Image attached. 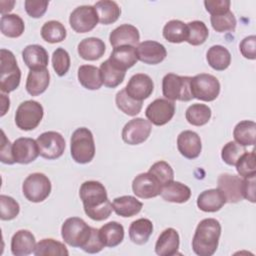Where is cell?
I'll return each mask as SVG.
<instances>
[{
    "label": "cell",
    "mask_w": 256,
    "mask_h": 256,
    "mask_svg": "<svg viewBox=\"0 0 256 256\" xmlns=\"http://www.w3.org/2000/svg\"><path fill=\"white\" fill-rule=\"evenodd\" d=\"M112 207L117 215L127 218L138 214L141 211L143 204L135 197L125 195L115 198L113 200Z\"/></svg>",
    "instance_id": "cell-30"
},
{
    "label": "cell",
    "mask_w": 256,
    "mask_h": 256,
    "mask_svg": "<svg viewBox=\"0 0 256 256\" xmlns=\"http://www.w3.org/2000/svg\"><path fill=\"white\" fill-rule=\"evenodd\" d=\"M99 236L105 247H116L124 239V227L116 221L108 222L99 229Z\"/></svg>",
    "instance_id": "cell-29"
},
{
    "label": "cell",
    "mask_w": 256,
    "mask_h": 256,
    "mask_svg": "<svg viewBox=\"0 0 256 256\" xmlns=\"http://www.w3.org/2000/svg\"><path fill=\"white\" fill-rule=\"evenodd\" d=\"M239 49L243 57L254 60L256 58V37L250 35L245 37L239 44Z\"/></svg>",
    "instance_id": "cell-51"
},
{
    "label": "cell",
    "mask_w": 256,
    "mask_h": 256,
    "mask_svg": "<svg viewBox=\"0 0 256 256\" xmlns=\"http://www.w3.org/2000/svg\"><path fill=\"white\" fill-rule=\"evenodd\" d=\"M177 148L180 154L185 158H197L202 150L200 136L191 130L182 131L177 137Z\"/></svg>",
    "instance_id": "cell-19"
},
{
    "label": "cell",
    "mask_w": 256,
    "mask_h": 256,
    "mask_svg": "<svg viewBox=\"0 0 256 256\" xmlns=\"http://www.w3.org/2000/svg\"><path fill=\"white\" fill-rule=\"evenodd\" d=\"M0 160L5 164H14L15 161L12 155V144L6 137L3 130H1V145H0Z\"/></svg>",
    "instance_id": "cell-54"
},
{
    "label": "cell",
    "mask_w": 256,
    "mask_h": 256,
    "mask_svg": "<svg viewBox=\"0 0 256 256\" xmlns=\"http://www.w3.org/2000/svg\"><path fill=\"white\" fill-rule=\"evenodd\" d=\"M140 34L138 29L131 24H123L115 28L109 35L110 44L115 48L123 45L135 46L138 44Z\"/></svg>",
    "instance_id": "cell-21"
},
{
    "label": "cell",
    "mask_w": 256,
    "mask_h": 256,
    "mask_svg": "<svg viewBox=\"0 0 256 256\" xmlns=\"http://www.w3.org/2000/svg\"><path fill=\"white\" fill-rule=\"evenodd\" d=\"M231 2L229 0H206L204 5L206 11L211 15H219L230 10Z\"/></svg>",
    "instance_id": "cell-53"
},
{
    "label": "cell",
    "mask_w": 256,
    "mask_h": 256,
    "mask_svg": "<svg viewBox=\"0 0 256 256\" xmlns=\"http://www.w3.org/2000/svg\"><path fill=\"white\" fill-rule=\"evenodd\" d=\"M233 136L235 142L239 145L253 146L255 144L256 138V124L254 121L243 120L237 123L233 130Z\"/></svg>",
    "instance_id": "cell-36"
},
{
    "label": "cell",
    "mask_w": 256,
    "mask_h": 256,
    "mask_svg": "<svg viewBox=\"0 0 256 256\" xmlns=\"http://www.w3.org/2000/svg\"><path fill=\"white\" fill-rule=\"evenodd\" d=\"M187 40L190 45L198 46L203 44L209 35V30L203 21L194 20L187 23Z\"/></svg>",
    "instance_id": "cell-43"
},
{
    "label": "cell",
    "mask_w": 256,
    "mask_h": 256,
    "mask_svg": "<svg viewBox=\"0 0 256 256\" xmlns=\"http://www.w3.org/2000/svg\"><path fill=\"white\" fill-rule=\"evenodd\" d=\"M152 127L148 120L144 118H134L127 122L122 129V139L129 145L143 143L150 136Z\"/></svg>",
    "instance_id": "cell-13"
},
{
    "label": "cell",
    "mask_w": 256,
    "mask_h": 256,
    "mask_svg": "<svg viewBox=\"0 0 256 256\" xmlns=\"http://www.w3.org/2000/svg\"><path fill=\"white\" fill-rule=\"evenodd\" d=\"M152 232V222L147 218H139L130 224L129 238L133 243L137 245H143L147 243Z\"/></svg>",
    "instance_id": "cell-31"
},
{
    "label": "cell",
    "mask_w": 256,
    "mask_h": 256,
    "mask_svg": "<svg viewBox=\"0 0 256 256\" xmlns=\"http://www.w3.org/2000/svg\"><path fill=\"white\" fill-rule=\"evenodd\" d=\"M210 21L213 29L217 32L234 31L237 24L236 18L230 10L223 14L211 15Z\"/></svg>",
    "instance_id": "cell-44"
},
{
    "label": "cell",
    "mask_w": 256,
    "mask_h": 256,
    "mask_svg": "<svg viewBox=\"0 0 256 256\" xmlns=\"http://www.w3.org/2000/svg\"><path fill=\"white\" fill-rule=\"evenodd\" d=\"M160 195L167 202L184 203L190 199L191 190L181 182L171 181L162 186Z\"/></svg>",
    "instance_id": "cell-28"
},
{
    "label": "cell",
    "mask_w": 256,
    "mask_h": 256,
    "mask_svg": "<svg viewBox=\"0 0 256 256\" xmlns=\"http://www.w3.org/2000/svg\"><path fill=\"white\" fill-rule=\"evenodd\" d=\"M77 77L79 83L88 90H98L103 85L100 70L93 65H81Z\"/></svg>",
    "instance_id": "cell-33"
},
{
    "label": "cell",
    "mask_w": 256,
    "mask_h": 256,
    "mask_svg": "<svg viewBox=\"0 0 256 256\" xmlns=\"http://www.w3.org/2000/svg\"><path fill=\"white\" fill-rule=\"evenodd\" d=\"M35 237L29 230H18L11 239V252L15 256H26L34 252Z\"/></svg>",
    "instance_id": "cell-23"
},
{
    "label": "cell",
    "mask_w": 256,
    "mask_h": 256,
    "mask_svg": "<svg viewBox=\"0 0 256 256\" xmlns=\"http://www.w3.org/2000/svg\"><path fill=\"white\" fill-rule=\"evenodd\" d=\"M245 152H246L245 147L239 145L235 141H230L227 144H225L224 147L222 148L221 158L226 164L230 166H234L238 161V159L240 158V156Z\"/></svg>",
    "instance_id": "cell-48"
},
{
    "label": "cell",
    "mask_w": 256,
    "mask_h": 256,
    "mask_svg": "<svg viewBox=\"0 0 256 256\" xmlns=\"http://www.w3.org/2000/svg\"><path fill=\"white\" fill-rule=\"evenodd\" d=\"M33 253L36 256H49V255L67 256L69 255V252L66 246L63 243L52 238H46V239L40 240L36 244Z\"/></svg>",
    "instance_id": "cell-38"
},
{
    "label": "cell",
    "mask_w": 256,
    "mask_h": 256,
    "mask_svg": "<svg viewBox=\"0 0 256 256\" xmlns=\"http://www.w3.org/2000/svg\"><path fill=\"white\" fill-rule=\"evenodd\" d=\"M52 66L56 74L60 77L64 76L70 68L69 53L62 47L57 48L52 54Z\"/></svg>",
    "instance_id": "cell-47"
},
{
    "label": "cell",
    "mask_w": 256,
    "mask_h": 256,
    "mask_svg": "<svg viewBox=\"0 0 256 256\" xmlns=\"http://www.w3.org/2000/svg\"><path fill=\"white\" fill-rule=\"evenodd\" d=\"M148 172L152 174L162 186L173 181L174 179L173 169L166 161H158L154 163Z\"/></svg>",
    "instance_id": "cell-46"
},
{
    "label": "cell",
    "mask_w": 256,
    "mask_h": 256,
    "mask_svg": "<svg viewBox=\"0 0 256 256\" xmlns=\"http://www.w3.org/2000/svg\"><path fill=\"white\" fill-rule=\"evenodd\" d=\"M70 153L73 160L79 164L92 161L95 156V143L92 132L86 127L76 129L70 140Z\"/></svg>",
    "instance_id": "cell-3"
},
{
    "label": "cell",
    "mask_w": 256,
    "mask_h": 256,
    "mask_svg": "<svg viewBox=\"0 0 256 256\" xmlns=\"http://www.w3.org/2000/svg\"><path fill=\"white\" fill-rule=\"evenodd\" d=\"M115 66L121 70L126 71L136 64L138 61L136 48L130 45H123L115 47L108 58Z\"/></svg>",
    "instance_id": "cell-27"
},
{
    "label": "cell",
    "mask_w": 256,
    "mask_h": 256,
    "mask_svg": "<svg viewBox=\"0 0 256 256\" xmlns=\"http://www.w3.org/2000/svg\"><path fill=\"white\" fill-rule=\"evenodd\" d=\"M125 90L131 98L142 102L152 94L154 90V83L149 75L137 73L130 78Z\"/></svg>",
    "instance_id": "cell-16"
},
{
    "label": "cell",
    "mask_w": 256,
    "mask_h": 256,
    "mask_svg": "<svg viewBox=\"0 0 256 256\" xmlns=\"http://www.w3.org/2000/svg\"><path fill=\"white\" fill-rule=\"evenodd\" d=\"M12 155L15 163L28 164L33 162L40 155L37 141L27 137L16 139L12 144Z\"/></svg>",
    "instance_id": "cell-14"
},
{
    "label": "cell",
    "mask_w": 256,
    "mask_h": 256,
    "mask_svg": "<svg viewBox=\"0 0 256 256\" xmlns=\"http://www.w3.org/2000/svg\"><path fill=\"white\" fill-rule=\"evenodd\" d=\"M255 179L256 175L243 178V198L249 200L250 202H255Z\"/></svg>",
    "instance_id": "cell-55"
},
{
    "label": "cell",
    "mask_w": 256,
    "mask_h": 256,
    "mask_svg": "<svg viewBox=\"0 0 256 256\" xmlns=\"http://www.w3.org/2000/svg\"><path fill=\"white\" fill-rule=\"evenodd\" d=\"M98 20L101 24L109 25L116 22L121 14V9L115 1L101 0L94 4Z\"/></svg>",
    "instance_id": "cell-35"
},
{
    "label": "cell",
    "mask_w": 256,
    "mask_h": 256,
    "mask_svg": "<svg viewBox=\"0 0 256 256\" xmlns=\"http://www.w3.org/2000/svg\"><path fill=\"white\" fill-rule=\"evenodd\" d=\"M190 89L193 98L210 102L218 97L220 93V83L215 76L201 73L191 77Z\"/></svg>",
    "instance_id": "cell-7"
},
{
    "label": "cell",
    "mask_w": 256,
    "mask_h": 256,
    "mask_svg": "<svg viewBox=\"0 0 256 256\" xmlns=\"http://www.w3.org/2000/svg\"><path fill=\"white\" fill-rule=\"evenodd\" d=\"M25 198L33 203L44 201L51 192V182L43 173H32L26 177L22 185Z\"/></svg>",
    "instance_id": "cell-9"
},
{
    "label": "cell",
    "mask_w": 256,
    "mask_h": 256,
    "mask_svg": "<svg viewBox=\"0 0 256 256\" xmlns=\"http://www.w3.org/2000/svg\"><path fill=\"white\" fill-rule=\"evenodd\" d=\"M36 141L40 156L48 160H54L61 157L66 147L64 137L56 131L44 132L38 136Z\"/></svg>",
    "instance_id": "cell-10"
},
{
    "label": "cell",
    "mask_w": 256,
    "mask_h": 256,
    "mask_svg": "<svg viewBox=\"0 0 256 256\" xmlns=\"http://www.w3.org/2000/svg\"><path fill=\"white\" fill-rule=\"evenodd\" d=\"M162 185L149 172L137 175L132 182L133 193L142 199L154 198L160 195Z\"/></svg>",
    "instance_id": "cell-15"
},
{
    "label": "cell",
    "mask_w": 256,
    "mask_h": 256,
    "mask_svg": "<svg viewBox=\"0 0 256 256\" xmlns=\"http://www.w3.org/2000/svg\"><path fill=\"white\" fill-rule=\"evenodd\" d=\"M99 22L94 6L82 5L75 8L69 17L71 28L77 33H86L93 30Z\"/></svg>",
    "instance_id": "cell-11"
},
{
    "label": "cell",
    "mask_w": 256,
    "mask_h": 256,
    "mask_svg": "<svg viewBox=\"0 0 256 256\" xmlns=\"http://www.w3.org/2000/svg\"><path fill=\"white\" fill-rule=\"evenodd\" d=\"M206 59L211 68L216 71H224L231 63V54L224 46L213 45L208 49Z\"/></svg>",
    "instance_id": "cell-32"
},
{
    "label": "cell",
    "mask_w": 256,
    "mask_h": 256,
    "mask_svg": "<svg viewBox=\"0 0 256 256\" xmlns=\"http://www.w3.org/2000/svg\"><path fill=\"white\" fill-rule=\"evenodd\" d=\"M92 232L90 227L79 217H70L64 221L61 227V236L65 243L72 247L83 248Z\"/></svg>",
    "instance_id": "cell-6"
},
{
    "label": "cell",
    "mask_w": 256,
    "mask_h": 256,
    "mask_svg": "<svg viewBox=\"0 0 256 256\" xmlns=\"http://www.w3.org/2000/svg\"><path fill=\"white\" fill-rule=\"evenodd\" d=\"M221 235L220 222L214 218L201 220L195 230L192 239V249L198 256L213 255L219 243Z\"/></svg>",
    "instance_id": "cell-2"
},
{
    "label": "cell",
    "mask_w": 256,
    "mask_h": 256,
    "mask_svg": "<svg viewBox=\"0 0 256 256\" xmlns=\"http://www.w3.org/2000/svg\"><path fill=\"white\" fill-rule=\"evenodd\" d=\"M0 29L3 35L9 38L20 37L25 29L24 21L17 14H5L1 16Z\"/></svg>",
    "instance_id": "cell-37"
},
{
    "label": "cell",
    "mask_w": 256,
    "mask_h": 256,
    "mask_svg": "<svg viewBox=\"0 0 256 256\" xmlns=\"http://www.w3.org/2000/svg\"><path fill=\"white\" fill-rule=\"evenodd\" d=\"M104 247L105 246H104V244L101 241L100 236H99V230L92 227L91 235H90L88 241L86 242V244L83 246L82 250L87 252V253L94 254V253L100 252Z\"/></svg>",
    "instance_id": "cell-52"
},
{
    "label": "cell",
    "mask_w": 256,
    "mask_h": 256,
    "mask_svg": "<svg viewBox=\"0 0 256 256\" xmlns=\"http://www.w3.org/2000/svg\"><path fill=\"white\" fill-rule=\"evenodd\" d=\"M1 116H4L7 112V110L9 109V106H10V100L9 98L4 95L3 93H1Z\"/></svg>",
    "instance_id": "cell-56"
},
{
    "label": "cell",
    "mask_w": 256,
    "mask_h": 256,
    "mask_svg": "<svg viewBox=\"0 0 256 256\" xmlns=\"http://www.w3.org/2000/svg\"><path fill=\"white\" fill-rule=\"evenodd\" d=\"M44 110L42 105L35 100L22 102L15 113L16 126L24 131L35 129L43 118Z\"/></svg>",
    "instance_id": "cell-8"
},
{
    "label": "cell",
    "mask_w": 256,
    "mask_h": 256,
    "mask_svg": "<svg viewBox=\"0 0 256 256\" xmlns=\"http://www.w3.org/2000/svg\"><path fill=\"white\" fill-rule=\"evenodd\" d=\"M0 205H1V220H12L17 217L20 211L19 203L12 197L7 195L0 196Z\"/></svg>",
    "instance_id": "cell-49"
},
{
    "label": "cell",
    "mask_w": 256,
    "mask_h": 256,
    "mask_svg": "<svg viewBox=\"0 0 256 256\" xmlns=\"http://www.w3.org/2000/svg\"><path fill=\"white\" fill-rule=\"evenodd\" d=\"M191 77L179 76L174 73L166 74L162 79L163 96L170 101H190L193 99L190 89Z\"/></svg>",
    "instance_id": "cell-5"
},
{
    "label": "cell",
    "mask_w": 256,
    "mask_h": 256,
    "mask_svg": "<svg viewBox=\"0 0 256 256\" xmlns=\"http://www.w3.org/2000/svg\"><path fill=\"white\" fill-rule=\"evenodd\" d=\"M175 114V103L168 99L158 98L152 101L145 110L148 121L156 126L167 124Z\"/></svg>",
    "instance_id": "cell-12"
},
{
    "label": "cell",
    "mask_w": 256,
    "mask_h": 256,
    "mask_svg": "<svg viewBox=\"0 0 256 256\" xmlns=\"http://www.w3.org/2000/svg\"><path fill=\"white\" fill-rule=\"evenodd\" d=\"M235 166L238 174L243 178L256 175V162L254 150H252L251 152L246 151L245 153H243L236 162Z\"/></svg>",
    "instance_id": "cell-45"
},
{
    "label": "cell",
    "mask_w": 256,
    "mask_h": 256,
    "mask_svg": "<svg viewBox=\"0 0 256 256\" xmlns=\"http://www.w3.org/2000/svg\"><path fill=\"white\" fill-rule=\"evenodd\" d=\"M99 70L102 83L108 88H115L120 85L123 82L126 74V71L115 66L109 59L101 63Z\"/></svg>",
    "instance_id": "cell-34"
},
{
    "label": "cell",
    "mask_w": 256,
    "mask_h": 256,
    "mask_svg": "<svg viewBox=\"0 0 256 256\" xmlns=\"http://www.w3.org/2000/svg\"><path fill=\"white\" fill-rule=\"evenodd\" d=\"M106 50L105 43L96 37H88L80 41L77 47L79 56L88 61H95L100 59Z\"/></svg>",
    "instance_id": "cell-25"
},
{
    "label": "cell",
    "mask_w": 256,
    "mask_h": 256,
    "mask_svg": "<svg viewBox=\"0 0 256 256\" xmlns=\"http://www.w3.org/2000/svg\"><path fill=\"white\" fill-rule=\"evenodd\" d=\"M115 102L118 109L128 116H136L142 109V102L131 98L125 88L116 94Z\"/></svg>",
    "instance_id": "cell-42"
},
{
    "label": "cell",
    "mask_w": 256,
    "mask_h": 256,
    "mask_svg": "<svg viewBox=\"0 0 256 256\" xmlns=\"http://www.w3.org/2000/svg\"><path fill=\"white\" fill-rule=\"evenodd\" d=\"M187 24L180 20H170L163 28V37L171 43H181L187 40Z\"/></svg>",
    "instance_id": "cell-39"
},
{
    "label": "cell",
    "mask_w": 256,
    "mask_h": 256,
    "mask_svg": "<svg viewBox=\"0 0 256 256\" xmlns=\"http://www.w3.org/2000/svg\"><path fill=\"white\" fill-rule=\"evenodd\" d=\"M0 89L10 93L18 88L21 80V71L14 54L7 49L0 50Z\"/></svg>",
    "instance_id": "cell-4"
},
{
    "label": "cell",
    "mask_w": 256,
    "mask_h": 256,
    "mask_svg": "<svg viewBox=\"0 0 256 256\" xmlns=\"http://www.w3.org/2000/svg\"><path fill=\"white\" fill-rule=\"evenodd\" d=\"M186 120L193 126H203L207 124L211 118V109L205 104H192L185 113Z\"/></svg>",
    "instance_id": "cell-40"
},
{
    "label": "cell",
    "mask_w": 256,
    "mask_h": 256,
    "mask_svg": "<svg viewBox=\"0 0 256 256\" xmlns=\"http://www.w3.org/2000/svg\"><path fill=\"white\" fill-rule=\"evenodd\" d=\"M136 52L138 60L149 65L159 64L167 56V51L164 45L152 40L139 43L136 47Z\"/></svg>",
    "instance_id": "cell-18"
},
{
    "label": "cell",
    "mask_w": 256,
    "mask_h": 256,
    "mask_svg": "<svg viewBox=\"0 0 256 256\" xmlns=\"http://www.w3.org/2000/svg\"><path fill=\"white\" fill-rule=\"evenodd\" d=\"M22 58L30 70L45 69L48 65V53L45 48L38 44L26 46L22 51Z\"/></svg>",
    "instance_id": "cell-22"
},
{
    "label": "cell",
    "mask_w": 256,
    "mask_h": 256,
    "mask_svg": "<svg viewBox=\"0 0 256 256\" xmlns=\"http://www.w3.org/2000/svg\"><path fill=\"white\" fill-rule=\"evenodd\" d=\"M226 202V198L223 192L216 189H208L201 192L197 198V206L204 212H216L219 211Z\"/></svg>",
    "instance_id": "cell-24"
},
{
    "label": "cell",
    "mask_w": 256,
    "mask_h": 256,
    "mask_svg": "<svg viewBox=\"0 0 256 256\" xmlns=\"http://www.w3.org/2000/svg\"><path fill=\"white\" fill-rule=\"evenodd\" d=\"M50 83V74L47 68L30 70L26 80V91L31 96H38L46 91Z\"/></svg>",
    "instance_id": "cell-26"
},
{
    "label": "cell",
    "mask_w": 256,
    "mask_h": 256,
    "mask_svg": "<svg viewBox=\"0 0 256 256\" xmlns=\"http://www.w3.org/2000/svg\"><path fill=\"white\" fill-rule=\"evenodd\" d=\"M86 215L94 221L106 220L112 210V203L108 199L106 188L99 181H85L79 189Z\"/></svg>",
    "instance_id": "cell-1"
},
{
    "label": "cell",
    "mask_w": 256,
    "mask_h": 256,
    "mask_svg": "<svg viewBox=\"0 0 256 256\" xmlns=\"http://www.w3.org/2000/svg\"><path fill=\"white\" fill-rule=\"evenodd\" d=\"M49 2L46 0H26L24 2L27 14L32 18L42 17L48 7Z\"/></svg>",
    "instance_id": "cell-50"
},
{
    "label": "cell",
    "mask_w": 256,
    "mask_h": 256,
    "mask_svg": "<svg viewBox=\"0 0 256 256\" xmlns=\"http://www.w3.org/2000/svg\"><path fill=\"white\" fill-rule=\"evenodd\" d=\"M180 238L174 228H167L161 232L156 244L155 252L159 256H173L178 254Z\"/></svg>",
    "instance_id": "cell-20"
},
{
    "label": "cell",
    "mask_w": 256,
    "mask_h": 256,
    "mask_svg": "<svg viewBox=\"0 0 256 256\" xmlns=\"http://www.w3.org/2000/svg\"><path fill=\"white\" fill-rule=\"evenodd\" d=\"M218 189H220L228 203H237L243 199V179L237 175L224 173L218 177Z\"/></svg>",
    "instance_id": "cell-17"
},
{
    "label": "cell",
    "mask_w": 256,
    "mask_h": 256,
    "mask_svg": "<svg viewBox=\"0 0 256 256\" xmlns=\"http://www.w3.org/2000/svg\"><path fill=\"white\" fill-rule=\"evenodd\" d=\"M67 32L64 25L56 20H50L43 24L41 37L48 43H58L66 38Z\"/></svg>",
    "instance_id": "cell-41"
}]
</instances>
